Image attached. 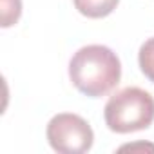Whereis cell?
Wrapping results in <instances>:
<instances>
[{
    "label": "cell",
    "mask_w": 154,
    "mask_h": 154,
    "mask_svg": "<svg viewBox=\"0 0 154 154\" xmlns=\"http://www.w3.org/2000/svg\"><path fill=\"white\" fill-rule=\"evenodd\" d=\"M69 78L72 85L85 96H105L120 84V58L107 45H85L72 54L69 62Z\"/></svg>",
    "instance_id": "6da1fadb"
},
{
    "label": "cell",
    "mask_w": 154,
    "mask_h": 154,
    "mask_svg": "<svg viewBox=\"0 0 154 154\" xmlns=\"http://www.w3.org/2000/svg\"><path fill=\"white\" fill-rule=\"evenodd\" d=\"M103 118L107 127L118 134L143 131L154 122V98L145 89L125 87L109 98Z\"/></svg>",
    "instance_id": "7a4b0ae2"
},
{
    "label": "cell",
    "mask_w": 154,
    "mask_h": 154,
    "mask_svg": "<svg viewBox=\"0 0 154 154\" xmlns=\"http://www.w3.org/2000/svg\"><path fill=\"white\" fill-rule=\"evenodd\" d=\"M47 141L62 154H84L93 147L94 132L91 125L78 114L60 112L47 123Z\"/></svg>",
    "instance_id": "3957f363"
},
{
    "label": "cell",
    "mask_w": 154,
    "mask_h": 154,
    "mask_svg": "<svg viewBox=\"0 0 154 154\" xmlns=\"http://www.w3.org/2000/svg\"><path fill=\"white\" fill-rule=\"evenodd\" d=\"M74 8L87 18H103L111 15L120 0H72Z\"/></svg>",
    "instance_id": "277c9868"
},
{
    "label": "cell",
    "mask_w": 154,
    "mask_h": 154,
    "mask_svg": "<svg viewBox=\"0 0 154 154\" xmlns=\"http://www.w3.org/2000/svg\"><path fill=\"white\" fill-rule=\"evenodd\" d=\"M138 63H140L141 72L150 82H154V36L141 44L140 53H138Z\"/></svg>",
    "instance_id": "5b68a950"
},
{
    "label": "cell",
    "mask_w": 154,
    "mask_h": 154,
    "mask_svg": "<svg viewBox=\"0 0 154 154\" xmlns=\"http://www.w3.org/2000/svg\"><path fill=\"white\" fill-rule=\"evenodd\" d=\"M2 9V27H11L22 15V0H0Z\"/></svg>",
    "instance_id": "8992f818"
}]
</instances>
